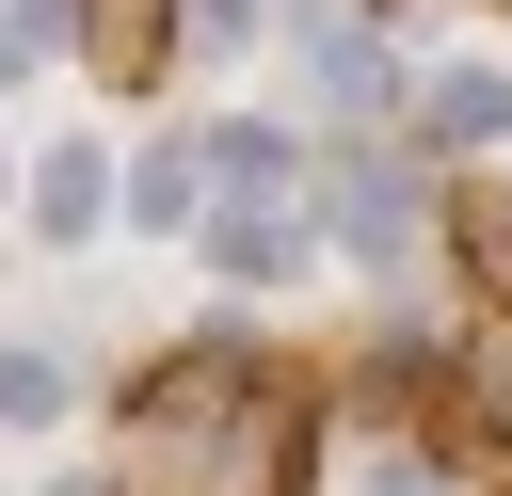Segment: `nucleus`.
<instances>
[{
	"label": "nucleus",
	"mask_w": 512,
	"mask_h": 496,
	"mask_svg": "<svg viewBox=\"0 0 512 496\" xmlns=\"http://www.w3.org/2000/svg\"><path fill=\"white\" fill-rule=\"evenodd\" d=\"M32 224H48V240H96V224H112V160H96V144H48V176H32Z\"/></svg>",
	"instance_id": "nucleus-1"
},
{
	"label": "nucleus",
	"mask_w": 512,
	"mask_h": 496,
	"mask_svg": "<svg viewBox=\"0 0 512 496\" xmlns=\"http://www.w3.org/2000/svg\"><path fill=\"white\" fill-rule=\"evenodd\" d=\"M304 48H320V96H352V112L384 96V48H368L352 16H304Z\"/></svg>",
	"instance_id": "nucleus-2"
},
{
	"label": "nucleus",
	"mask_w": 512,
	"mask_h": 496,
	"mask_svg": "<svg viewBox=\"0 0 512 496\" xmlns=\"http://www.w3.org/2000/svg\"><path fill=\"white\" fill-rule=\"evenodd\" d=\"M432 128H448V144H496V128H512V96H496L480 64H448V96H432Z\"/></svg>",
	"instance_id": "nucleus-3"
},
{
	"label": "nucleus",
	"mask_w": 512,
	"mask_h": 496,
	"mask_svg": "<svg viewBox=\"0 0 512 496\" xmlns=\"http://www.w3.org/2000/svg\"><path fill=\"white\" fill-rule=\"evenodd\" d=\"M48 400H64V368L48 352H0V416H48Z\"/></svg>",
	"instance_id": "nucleus-4"
}]
</instances>
